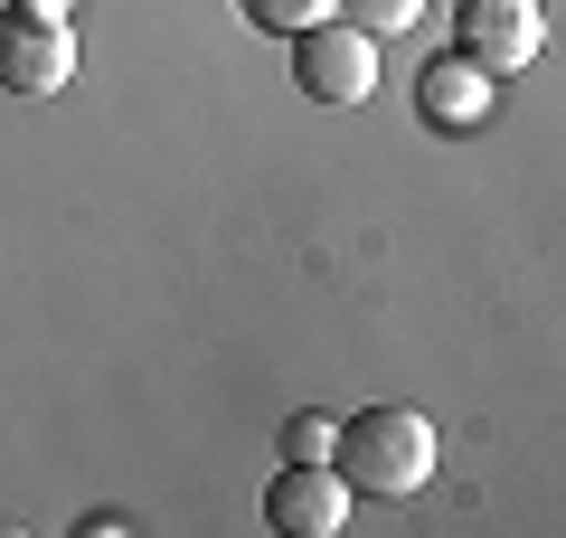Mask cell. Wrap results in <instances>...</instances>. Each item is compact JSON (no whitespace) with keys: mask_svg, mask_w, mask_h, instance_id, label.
Listing matches in <instances>:
<instances>
[{"mask_svg":"<svg viewBox=\"0 0 566 538\" xmlns=\"http://www.w3.org/2000/svg\"><path fill=\"white\" fill-rule=\"evenodd\" d=\"M264 529L274 538H340L349 529V482L331 463H283L264 482Z\"/></svg>","mask_w":566,"mask_h":538,"instance_id":"obj_5","label":"cell"},{"mask_svg":"<svg viewBox=\"0 0 566 538\" xmlns=\"http://www.w3.org/2000/svg\"><path fill=\"white\" fill-rule=\"evenodd\" d=\"M453 48H463L482 76H520L547 48V20H538V0H463V10H453Z\"/></svg>","mask_w":566,"mask_h":538,"instance_id":"obj_4","label":"cell"},{"mask_svg":"<svg viewBox=\"0 0 566 538\" xmlns=\"http://www.w3.org/2000/svg\"><path fill=\"white\" fill-rule=\"evenodd\" d=\"M293 85H303L312 104H368L378 95V39H359L349 20L293 29Z\"/></svg>","mask_w":566,"mask_h":538,"instance_id":"obj_2","label":"cell"},{"mask_svg":"<svg viewBox=\"0 0 566 538\" xmlns=\"http://www.w3.org/2000/svg\"><path fill=\"white\" fill-rule=\"evenodd\" d=\"M10 10H39V20H66V10H76V0H10Z\"/></svg>","mask_w":566,"mask_h":538,"instance_id":"obj_10","label":"cell"},{"mask_svg":"<svg viewBox=\"0 0 566 538\" xmlns=\"http://www.w3.org/2000/svg\"><path fill=\"white\" fill-rule=\"evenodd\" d=\"M331 20H349L359 39H397V29L424 20V0H331Z\"/></svg>","mask_w":566,"mask_h":538,"instance_id":"obj_7","label":"cell"},{"mask_svg":"<svg viewBox=\"0 0 566 538\" xmlns=\"http://www.w3.org/2000/svg\"><path fill=\"white\" fill-rule=\"evenodd\" d=\"M416 114L434 123V133H482L491 123V76L453 48V58H424L416 66Z\"/></svg>","mask_w":566,"mask_h":538,"instance_id":"obj_6","label":"cell"},{"mask_svg":"<svg viewBox=\"0 0 566 538\" xmlns=\"http://www.w3.org/2000/svg\"><path fill=\"white\" fill-rule=\"evenodd\" d=\"M237 10H245V29H264V39H293V29L331 20V0H237Z\"/></svg>","mask_w":566,"mask_h":538,"instance_id":"obj_8","label":"cell"},{"mask_svg":"<svg viewBox=\"0 0 566 538\" xmlns=\"http://www.w3.org/2000/svg\"><path fill=\"white\" fill-rule=\"evenodd\" d=\"M331 416H283V463H331Z\"/></svg>","mask_w":566,"mask_h":538,"instance_id":"obj_9","label":"cell"},{"mask_svg":"<svg viewBox=\"0 0 566 538\" xmlns=\"http://www.w3.org/2000/svg\"><path fill=\"white\" fill-rule=\"evenodd\" d=\"M331 473H340L349 492L406 500V492L434 482V425H424L416 406H359V416H340V435H331Z\"/></svg>","mask_w":566,"mask_h":538,"instance_id":"obj_1","label":"cell"},{"mask_svg":"<svg viewBox=\"0 0 566 538\" xmlns=\"http://www.w3.org/2000/svg\"><path fill=\"white\" fill-rule=\"evenodd\" d=\"M66 76H76V29L39 20V10H0V95L48 104L66 95Z\"/></svg>","mask_w":566,"mask_h":538,"instance_id":"obj_3","label":"cell"}]
</instances>
